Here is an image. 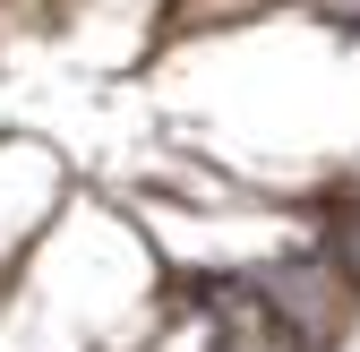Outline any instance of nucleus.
I'll list each match as a JSON object with an SVG mask.
<instances>
[{"mask_svg":"<svg viewBox=\"0 0 360 352\" xmlns=\"http://www.w3.org/2000/svg\"><path fill=\"white\" fill-rule=\"evenodd\" d=\"M18 9H34V18H52V9H60V0H18Z\"/></svg>","mask_w":360,"mask_h":352,"instance_id":"nucleus-1","label":"nucleus"}]
</instances>
